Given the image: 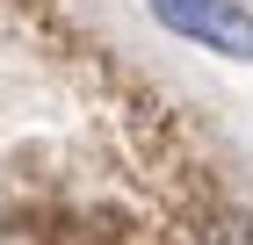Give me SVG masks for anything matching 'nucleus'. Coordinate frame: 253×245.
Masks as SVG:
<instances>
[{
    "mask_svg": "<svg viewBox=\"0 0 253 245\" xmlns=\"http://www.w3.org/2000/svg\"><path fill=\"white\" fill-rule=\"evenodd\" d=\"M152 15H159V29L253 65V7L246 0H152Z\"/></svg>",
    "mask_w": 253,
    "mask_h": 245,
    "instance_id": "nucleus-1",
    "label": "nucleus"
}]
</instances>
